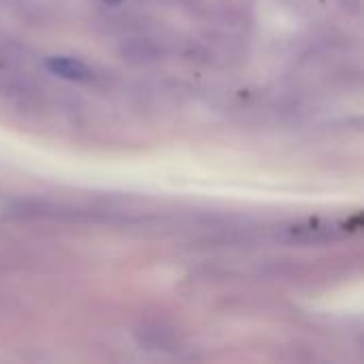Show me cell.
Wrapping results in <instances>:
<instances>
[{"mask_svg": "<svg viewBox=\"0 0 364 364\" xmlns=\"http://www.w3.org/2000/svg\"><path fill=\"white\" fill-rule=\"evenodd\" d=\"M53 66H55V70H58L62 77H81V73H85V68H83L81 64H75V62H68V60L55 62Z\"/></svg>", "mask_w": 364, "mask_h": 364, "instance_id": "cell-1", "label": "cell"}]
</instances>
